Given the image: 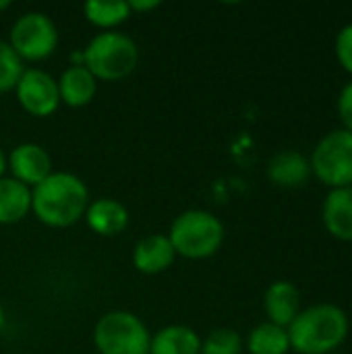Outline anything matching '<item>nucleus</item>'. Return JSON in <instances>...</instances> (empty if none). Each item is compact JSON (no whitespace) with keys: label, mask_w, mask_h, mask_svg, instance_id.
I'll return each instance as SVG.
<instances>
[{"label":"nucleus","mask_w":352,"mask_h":354,"mask_svg":"<svg viewBox=\"0 0 352 354\" xmlns=\"http://www.w3.org/2000/svg\"><path fill=\"white\" fill-rule=\"evenodd\" d=\"M286 332L293 353L332 354L340 353L346 342L351 322L342 307L334 303H315L301 309Z\"/></svg>","instance_id":"f257e3e1"},{"label":"nucleus","mask_w":352,"mask_h":354,"mask_svg":"<svg viewBox=\"0 0 352 354\" xmlns=\"http://www.w3.org/2000/svg\"><path fill=\"white\" fill-rule=\"evenodd\" d=\"M89 207L85 183L71 172H52L31 189V212L52 228H66L79 222Z\"/></svg>","instance_id":"f03ea898"},{"label":"nucleus","mask_w":352,"mask_h":354,"mask_svg":"<svg viewBox=\"0 0 352 354\" xmlns=\"http://www.w3.org/2000/svg\"><path fill=\"white\" fill-rule=\"evenodd\" d=\"M168 239L174 253L187 259H207L224 243V224L205 209H187L170 226Z\"/></svg>","instance_id":"7ed1b4c3"},{"label":"nucleus","mask_w":352,"mask_h":354,"mask_svg":"<svg viewBox=\"0 0 352 354\" xmlns=\"http://www.w3.org/2000/svg\"><path fill=\"white\" fill-rule=\"evenodd\" d=\"M137 62V44L120 31H102L83 50V66L102 81H120L129 77Z\"/></svg>","instance_id":"20e7f679"},{"label":"nucleus","mask_w":352,"mask_h":354,"mask_svg":"<svg viewBox=\"0 0 352 354\" xmlns=\"http://www.w3.org/2000/svg\"><path fill=\"white\" fill-rule=\"evenodd\" d=\"M309 164L313 178L330 191L352 187V133L342 127L326 133L315 143Z\"/></svg>","instance_id":"39448f33"},{"label":"nucleus","mask_w":352,"mask_h":354,"mask_svg":"<svg viewBox=\"0 0 352 354\" xmlns=\"http://www.w3.org/2000/svg\"><path fill=\"white\" fill-rule=\"evenodd\" d=\"M93 344L100 354H149L151 336L135 313L110 311L95 324Z\"/></svg>","instance_id":"423d86ee"},{"label":"nucleus","mask_w":352,"mask_h":354,"mask_svg":"<svg viewBox=\"0 0 352 354\" xmlns=\"http://www.w3.org/2000/svg\"><path fill=\"white\" fill-rule=\"evenodd\" d=\"M8 46L21 60H44L54 54L58 46V29L54 21L44 12L21 15L12 29Z\"/></svg>","instance_id":"0eeeda50"},{"label":"nucleus","mask_w":352,"mask_h":354,"mask_svg":"<svg viewBox=\"0 0 352 354\" xmlns=\"http://www.w3.org/2000/svg\"><path fill=\"white\" fill-rule=\"evenodd\" d=\"M17 100L21 108L37 118L50 116L60 106V93H58V81L39 68H27L23 71L17 87H15Z\"/></svg>","instance_id":"6e6552de"},{"label":"nucleus","mask_w":352,"mask_h":354,"mask_svg":"<svg viewBox=\"0 0 352 354\" xmlns=\"http://www.w3.org/2000/svg\"><path fill=\"white\" fill-rule=\"evenodd\" d=\"M6 162L12 172V178L29 189L37 187L44 178H48L54 172L50 153L37 143H21L12 147Z\"/></svg>","instance_id":"1a4fd4ad"},{"label":"nucleus","mask_w":352,"mask_h":354,"mask_svg":"<svg viewBox=\"0 0 352 354\" xmlns=\"http://www.w3.org/2000/svg\"><path fill=\"white\" fill-rule=\"evenodd\" d=\"M301 292L288 280H276L263 295V311L268 322L280 328H288L301 313Z\"/></svg>","instance_id":"9d476101"},{"label":"nucleus","mask_w":352,"mask_h":354,"mask_svg":"<svg viewBox=\"0 0 352 354\" xmlns=\"http://www.w3.org/2000/svg\"><path fill=\"white\" fill-rule=\"evenodd\" d=\"M268 178L280 189H301L313 178L309 158L297 149H284L268 162Z\"/></svg>","instance_id":"9b49d317"},{"label":"nucleus","mask_w":352,"mask_h":354,"mask_svg":"<svg viewBox=\"0 0 352 354\" xmlns=\"http://www.w3.org/2000/svg\"><path fill=\"white\" fill-rule=\"evenodd\" d=\"M322 222L332 239L352 243V187L328 191L322 203Z\"/></svg>","instance_id":"f8f14e48"},{"label":"nucleus","mask_w":352,"mask_h":354,"mask_svg":"<svg viewBox=\"0 0 352 354\" xmlns=\"http://www.w3.org/2000/svg\"><path fill=\"white\" fill-rule=\"evenodd\" d=\"M174 247L168 234H149L135 245L133 263L141 274H162L174 263Z\"/></svg>","instance_id":"ddd939ff"},{"label":"nucleus","mask_w":352,"mask_h":354,"mask_svg":"<svg viewBox=\"0 0 352 354\" xmlns=\"http://www.w3.org/2000/svg\"><path fill=\"white\" fill-rule=\"evenodd\" d=\"M95 91H98V79L83 64L68 66L58 79L60 104H66L68 108L87 106L95 97Z\"/></svg>","instance_id":"4468645a"},{"label":"nucleus","mask_w":352,"mask_h":354,"mask_svg":"<svg viewBox=\"0 0 352 354\" xmlns=\"http://www.w3.org/2000/svg\"><path fill=\"white\" fill-rule=\"evenodd\" d=\"M87 226L100 236H116L129 226V212L122 203L104 197L89 203L85 212Z\"/></svg>","instance_id":"2eb2a0df"},{"label":"nucleus","mask_w":352,"mask_h":354,"mask_svg":"<svg viewBox=\"0 0 352 354\" xmlns=\"http://www.w3.org/2000/svg\"><path fill=\"white\" fill-rule=\"evenodd\" d=\"M149 354H201V338L189 326H166L151 338Z\"/></svg>","instance_id":"dca6fc26"},{"label":"nucleus","mask_w":352,"mask_h":354,"mask_svg":"<svg viewBox=\"0 0 352 354\" xmlns=\"http://www.w3.org/2000/svg\"><path fill=\"white\" fill-rule=\"evenodd\" d=\"M31 212V189L12 176L0 178V224H17Z\"/></svg>","instance_id":"f3484780"},{"label":"nucleus","mask_w":352,"mask_h":354,"mask_svg":"<svg viewBox=\"0 0 352 354\" xmlns=\"http://www.w3.org/2000/svg\"><path fill=\"white\" fill-rule=\"evenodd\" d=\"M245 348L249 351V354H288L290 353L288 332L286 328L263 322L249 332Z\"/></svg>","instance_id":"a211bd4d"},{"label":"nucleus","mask_w":352,"mask_h":354,"mask_svg":"<svg viewBox=\"0 0 352 354\" xmlns=\"http://www.w3.org/2000/svg\"><path fill=\"white\" fill-rule=\"evenodd\" d=\"M85 19L102 31H114L133 12L127 0H89L83 6Z\"/></svg>","instance_id":"6ab92c4d"},{"label":"nucleus","mask_w":352,"mask_h":354,"mask_svg":"<svg viewBox=\"0 0 352 354\" xmlns=\"http://www.w3.org/2000/svg\"><path fill=\"white\" fill-rule=\"evenodd\" d=\"M243 348H245V342L241 334L230 328L212 330L201 340V354H241Z\"/></svg>","instance_id":"aec40b11"},{"label":"nucleus","mask_w":352,"mask_h":354,"mask_svg":"<svg viewBox=\"0 0 352 354\" xmlns=\"http://www.w3.org/2000/svg\"><path fill=\"white\" fill-rule=\"evenodd\" d=\"M23 71V60L15 54L8 41L0 39V93L15 89Z\"/></svg>","instance_id":"412c9836"},{"label":"nucleus","mask_w":352,"mask_h":354,"mask_svg":"<svg viewBox=\"0 0 352 354\" xmlns=\"http://www.w3.org/2000/svg\"><path fill=\"white\" fill-rule=\"evenodd\" d=\"M334 54L338 64L342 66L344 73H349L352 79V23L344 25L334 39Z\"/></svg>","instance_id":"4be33fe9"},{"label":"nucleus","mask_w":352,"mask_h":354,"mask_svg":"<svg viewBox=\"0 0 352 354\" xmlns=\"http://www.w3.org/2000/svg\"><path fill=\"white\" fill-rule=\"evenodd\" d=\"M336 110H338L342 129L352 133V79L340 89L338 100H336Z\"/></svg>","instance_id":"5701e85b"},{"label":"nucleus","mask_w":352,"mask_h":354,"mask_svg":"<svg viewBox=\"0 0 352 354\" xmlns=\"http://www.w3.org/2000/svg\"><path fill=\"white\" fill-rule=\"evenodd\" d=\"M129 6H131V12H145V10H154L156 6H160V0H131Z\"/></svg>","instance_id":"b1692460"},{"label":"nucleus","mask_w":352,"mask_h":354,"mask_svg":"<svg viewBox=\"0 0 352 354\" xmlns=\"http://www.w3.org/2000/svg\"><path fill=\"white\" fill-rule=\"evenodd\" d=\"M6 168H8V162H6V156H4V151L0 149V178L4 176Z\"/></svg>","instance_id":"393cba45"},{"label":"nucleus","mask_w":352,"mask_h":354,"mask_svg":"<svg viewBox=\"0 0 352 354\" xmlns=\"http://www.w3.org/2000/svg\"><path fill=\"white\" fill-rule=\"evenodd\" d=\"M8 6H10V0H0V12H2V10H6Z\"/></svg>","instance_id":"a878e982"},{"label":"nucleus","mask_w":352,"mask_h":354,"mask_svg":"<svg viewBox=\"0 0 352 354\" xmlns=\"http://www.w3.org/2000/svg\"><path fill=\"white\" fill-rule=\"evenodd\" d=\"M2 326H4V309L0 305V330H2Z\"/></svg>","instance_id":"bb28decb"},{"label":"nucleus","mask_w":352,"mask_h":354,"mask_svg":"<svg viewBox=\"0 0 352 354\" xmlns=\"http://www.w3.org/2000/svg\"><path fill=\"white\" fill-rule=\"evenodd\" d=\"M332 354H342V353H332Z\"/></svg>","instance_id":"cd10ccee"}]
</instances>
